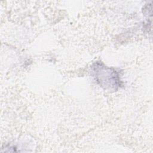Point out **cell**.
Instances as JSON below:
<instances>
[{"label": "cell", "mask_w": 153, "mask_h": 153, "mask_svg": "<svg viewBox=\"0 0 153 153\" xmlns=\"http://www.w3.org/2000/svg\"><path fill=\"white\" fill-rule=\"evenodd\" d=\"M93 72L96 81L106 89L115 90L119 87L118 74L112 69L96 63L93 66Z\"/></svg>", "instance_id": "obj_1"}]
</instances>
